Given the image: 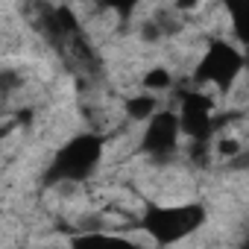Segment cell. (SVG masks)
I'll list each match as a JSON object with an SVG mask.
<instances>
[{
    "instance_id": "8fae6325",
    "label": "cell",
    "mask_w": 249,
    "mask_h": 249,
    "mask_svg": "<svg viewBox=\"0 0 249 249\" xmlns=\"http://www.w3.org/2000/svg\"><path fill=\"white\" fill-rule=\"evenodd\" d=\"M173 6H176V12H194L199 6V0H173Z\"/></svg>"
},
{
    "instance_id": "6da1fadb",
    "label": "cell",
    "mask_w": 249,
    "mask_h": 249,
    "mask_svg": "<svg viewBox=\"0 0 249 249\" xmlns=\"http://www.w3.org/2000/svg\"><path fill=\"white\" fill-rule=\"evenodd\" d=\"M103 159V135L97 132H82L71 138L50 161L47 167V185L59 182H82L88 179Z\"/></svg>"
},
{
    "instance_id": "8992f818",
    "label": "cell",
    "mask_w": 249,
    "mask_h": 249,
    "mask_svg": "<svg viewBox=\"0 0 249 249\" xmlns=\"http://www.w3.org/2000/svg\"><path fill=\"white\" fill-rule=\"evenodd\" d=\"M156 108H159V100H156L153 94H141V97H132V100L126 103V114H129L132 120H147Z\"/></svg>"
},
{
    "instance_id": "9c48e42d",
    "label": "cell",
    "mask_w": 249,
    "mask_h": 249,
    "mask_svg": "<svg viewBox=\"0 0 249 249\" xmlns=\"http://www.w3.org/2000/svg\"><path fill=\"white\" fill-rule=\"evenodd\" d=\"M240 153H243V147H240L237 138H220V141H217V156H220V159L229 161V159H234V156H240Z\"/></svg>"
},
{
    "instance_id": "7a4b0ae2",
    "label": "cell",
    "mask_w": 249,
    "mask_h": 249,
    "mask_svg": "<svg viewBox=\"0 0 249 249\" xmlns=\"http://www.w3.org/2000/svg\"><path fill=\"white\" fill-rule=\"evenodd\" d=\"M205 223V208L196 202L188 205H159L150 208L144 214V229L156 237V243H176L182 237H188L191 231H196Z\"/></svg>"
},
{
    "instance_id": "7c38bea8",
    "label": "cell",
    "mask_w": 249,
    "mask_h": 249,
    "mask_svg": "<svg viewBox=\"0 0 249 249\" xmlns=\"http://www.w3.org/2000/svg\"><path fill=\"white\" fill-rule=\"evenodd\" d=\"M0 138H3V132H0Z\"/></svg>"
},
{
    "instance_id": "30bf717a",
    "label": "cell",
    "mask_w": 249,
    "mask_h": 249,
    "mask_svg": "<svg viewBox=\"0 0 249 249\" xmlns=\"http://www.w3.org/2000/svg\"><path fill=\"white\" fill-rule=\"evenodd\" d=\"M103 3H106L108 9H114L117 15H123V18H126V15H129V12H132L138 3H141V0H103Z\"/></svg>"
},
{
    "instance_id": "ba28073f",
    "label": "cell",
    "mask_w": 249,
    "mask_h": 249,
    "mask_svg": "<svg viewBox=\"0 0 249 249\" xmlns=\"http://www.w3.org/2000/svg\"><path fill=\"white\" fill-rule=\"evenodd\" d=\"M21 73L18 71H0V97H6V94H12L15 88H21Z\"/></svg>"
},
{
    "instance_id": "277c9868",
    "label": "cell",
    "mask_w": 249,
    "mask_h": 249,
    "mask_svg": "<svg viewBox=\"0 0 249 249\" xmlns=\"http://www.w3.org/2000/svg\"><path fill=\"white\" fill-rule=\"evenodd\" d=\"M176 117H179V132H185L191 141H208L211 132H214V126H211L214 103H211V97H205L202 91L185 94Z\"/></svg>"
},
{
    "instance_id": "5b68a950",
    "label": "cell",
    "mask_w": 249,
    "mask_h": 249,
    "mask_svg": "<svg viewBox=\"0 0 249 249\" xmlns=\"http://www.w3.org/2000/svg\"><path fill=\"white\" fill-rule=\"evenodd\" d=\"M147 120L150 123H147V132L141 138V150L150 153V156H159V159L170 156L179 144V135H182L179 132V117L173 111H159L156 108Z\"/></svg>"
},
{
    "instance_id": "52a82bcc",
    "label": "cell",
    "mask_w": 249,
    "mask_h": 249,
    "mask_svg": "<svg viewBox=\"0 0 249 249\" xmlns=\"http://www.w3.org/2000/svg\"><path fill=\"white\" fill-rule=\"evenodd\" d=\"M144 88H147V91H164V88H170V73H167L164 68H153V71L144 76Z\"/></svg>"
},
{
    "instance_id": "3957f363",
    "label": "cell",
    "mask_w": 249,
    "mask_h": 249,
    "mask_svg": "<svg viewBox=\"0 0 249 249\" xmlns=\"http://www.w3.org/2000/svg\"><path fill=\"white\" fill-rule=\"evenodd\" d=\"M240 71H243V53L234 50L229 41H211L205 56H202V62H199V68H196V73H194V79L199 85L202 82H214L217 88L226 91L237 79Z\"/></svg>"
}]
</instances>
